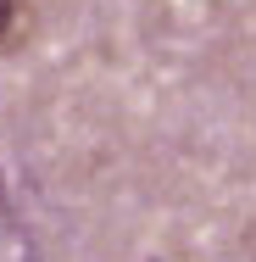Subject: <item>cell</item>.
I'll return each mask as SVG.
<instances>
[{"label": "cell", "mask_w": 256, "mask_h": 262, "mask_svg": "<svg viewBox=\"0 0 256 262\" xmlns=\"http://www.w3.org/2000/svg\"><path fill=\"white\" fill-rule=\"evenodd\" d=\"M11 28H17V0H0V45L11 39Z\"/></svg>", "instance_id": "obj_1"}, {"label": "cell", "mask_w": 256, "mask_h": 262, "mask_svg": "<svg viewBox=\"0 0 256 262\" xmlns=\"http://www.w3.org/2000/svg\"><path fill=\"white\" fill-rule=\"evenodd\" d=\"M0 201H6V184H0Z\"/></svg>", "instance_id": "obj_2"}]
</instances>
